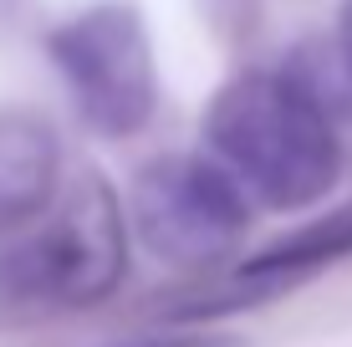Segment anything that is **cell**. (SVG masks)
<instances>
[{
	"mask_svg": "<svg viewBox=\"0 0 352 347\" xmlns=\"http://www.w3.org/2000/svg\"><path fill=\"white\" fill-rule=\"evenodd\" d=\"M62 148L46 117L26 107H0V230L31 220L56 194Z\"/></svg>",
	"mask_w": 352,
	"mask_h": 347,
	"instance_id": "cell-6",
	"label": "cell"
},
{
	"mask_svg": "<svg viewBox=\"0 0 352 347\" xmlns=\"http://www.w3.org/2000/svg\"><path fill=\"white\" fill-rule=\"evenodd\" d=\"M347 256H352V205L322 214L307 230H296V235H286V240H276L271 250L250 256L225 286L204 291V302L184 306L179 317H214V312H230V306H261V302L291 291V286H301L307 276H317V271L337 266V260H347Z\"/></svg>",
	"mask_w": 352,
	"mask_h": 347,
	"instance_id": "cell-5",
	"label": "cell"
},
{
	"mask_svg": "<svg viewBox=\"0 0 352 347\" xmlns=\"http://www.w3.org/2000/svg\"><path fill=\"white\" fill-rule=\"evenodd\" d=\"M107 347H230L210 332H153V337H133V342H107Z\"/></svg>",
	"mask_w": 352,
	"mask_h": 347,
	"instance_id": "cell-7",
	"label": "cell"
},
{
	"mask_svg": "<svg viewBox=\"0 0 352 347\" xmlns=\"http://www.w3.org/2000/svg\"><path fill=\"white\" fill-rule=\"evenodd\" d=\"M128 220L159 260L214 266L240 245L250 225V199L210 159L174 153V159H153L133 179Z\"/></svg>",
	"mask_w": 352,
	"mask_h": 347,
	"instance_id": "cell-4",
	"label": "cell"
},
{
	"mask_svg": "<svg viewBox=\"0 0 352 347\" xmlns=\"http://www.w3.org/2000/svg\"><path fill=\"white\" fill-rule=\"evenodd\" d=\"M128 271L123 199L102 174H82L31 220L0 230V291L36 306H92Z\"/></svg>",
	"mask_w": 352,
	"mask_h": 347,
	"instance_id": "cell-2",
	"label": "cell"
},
{
	"mask_svg": "<svg viewBox=\"0 0 352 347\" xmlns=\"http://www.w3.org/2000/svg\"><path fill=\"white\" fill-rule=\"evenodd\" d=\"M337 52H342V62L352 71V0L342 5V26H337Z\"/></svg>",
	"mask_w": 352,
	"mask_h": 347,
	"instance_id": "cell-8",
	"label": "cell"
},
{
	"mask_svg": "<svg viewBox=\"0 0 352 347\" xmlns=\"http://www.w3.org/2000/svg\"><path fill=\"white\" fill-rule=\"evenodd\" d=\"M56 71H62L82 123L107 138H128L159 107V67H153L148 26L133 5L77 10L46 36Z\"/></svg>",
	"mask_w": 352,
	"mask_h": 347,
	"instance_id": "cell-3",
	"label": "cell"
},
{
	"mask_svg": "<svg viewBox=\"0 0 352 347\" xmlns=\"http://www.w3.org/2000/svg\"><path fill=\"white\" fill-rule=\"evenodd\" d=\"M210 164L245 199L271 210H307L342 174V138L286 71H250L230 82L204 117Z\"/></svg>",
	"mask_w": 352,
	"mask_h": 347,
	"instance_id": "cell-1",
	"label": "cell"
}]
</instances>
